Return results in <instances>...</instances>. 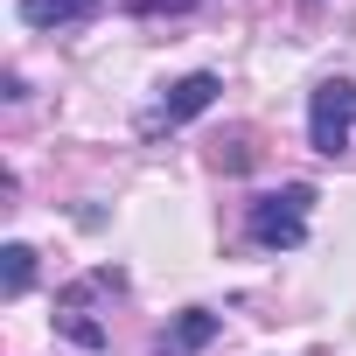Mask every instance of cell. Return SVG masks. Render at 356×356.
I'll list each match as a JSON object with an SVG mask.
<instances>
[{
    "instance_id": "3957f363",
    "label": "cell",
    "mask_w": 356,
    "mask_h": 356,
    "mask_svg": "<svg viewBox=\"0 0 356 356\" xmlns=\"http://www.w3.org/2000/svg\"><path fill=\"white\" fill-rule=\"evenodd\" d=\"M203 161H210L217 175H252V168L266 161V133H259V126H224Z\"/></svg>"
},
{
    "instance_id": "6da1fadb",
    "label": "cell",
    "mask_w": 356,
    "mask_h": 356,
    "mask_svg": "<svg viewBox=\"0 0 356 356\" xmlns=\"http://www.w3.org/2000/svg\"><path fill=\"white\" fill-rule=\"evenodd\" d=\"M307 210H314V182H286V189H273V196L252 203L245 231L266 252H293V245H307Z\"/></svg>"
},
{
    "instance_id": "277c9868",
    "label": "cell",
    "mask_w": 356,
    "mask_h": 356,
    "mask_svg": "<svg viewBox=\"0 0 356 356\" xmlns=\"http://www.w3.org/2000/svg\"><path fill=\"white\" fill-rule=\"evenodd\" d=\"M217 77L210 70H189V77H175L168 84V98H161V126H182V119H196V112H210L217 105Z\"/></svg>"
},
{
    "instance_id": "ba28073f",
    "label": "cell",
    "mask_w": 356,
    "mask_h": 356,
    "mask_svg": "<svg viewBox=\"0 0 356 356\" xmlns=\"http://www.w3.org/2000/svg\"><path fill=\"white\" fill-rule=\"evenodd\" d=\"M126 8H133V15H161V8H168V15H189L196 0H126Z\"/></svg>"
},
{
    "instance_id": "8992f818",
    "label": "cell",
    "mask_w": 356,
    "mask_h": 356,
    "mask_svg": "<svg viewBox=\"0 0 356 356\" xmlns=\"http://www.w3.org/2000/svg\"><path fill=\"white\" fill-rule=\"evenodd\" d=\"M29 280H35V252H29V245H8V252H0V293L22 300Z\"/></svg>"
},
{
    "instance_id": "52a82bcc",
    "label": "cell",
    "mask_w": 356,
    "mask_h": 356,
    "mask_svg": "<svg viewBox=\"0 0 356 356\" xmlns=\"http://www.w3.org/2000/svg\"><path fill=\"white\" fill-rule=\"evenodd\" d=\"M98 8V0H22V15L35 22V29H56V22H84Z\"/></svg>"
},
{
    "instance_id": "5b68a950",
    "label": "cell",
    "mask_w": 356,
    "mask_h": 356,
    "mask_svg": "<svg viewBox=\"0 0 356 356\" xmlns=\"http://www.w3.org/2000/svg\"><path fill=\"white\" fill-rule=\"evenodd\" d=\"M217 342V314L210 307H189L182 321H175V335H168V356H196V349H210Z\"/></svg>"
},
{
    "instance_id": "7a4b0ae2",
    "label": "cell",
    "mask_w": 356,
    "mask_h": 356,
    "mask_svg": "<svg viewBox=\"0 0 356 356\" xmlns=\"http://www.w3.org/2000/svg\"><path fill=\"white\" fill-rule=\"evenodd\" d=\"M349 126H356V84L349 77H321L314 84V105H307V140H314V154H342L349 147Z\"/></svg>"
}]
</instances>
